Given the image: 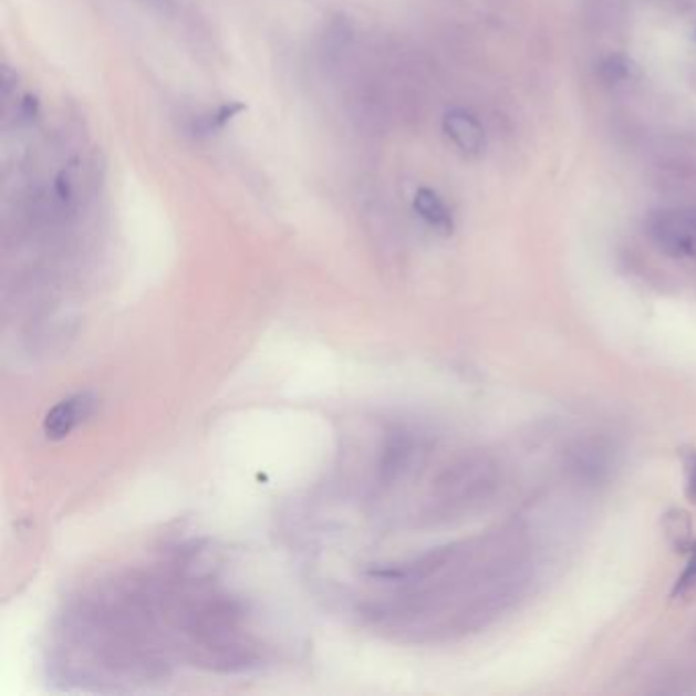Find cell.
I'll use <instances>...</instances> for the list:
<instances>
[{"instance_id":"1","label":"cell","mask_w":696,"mask_h":696,"mask_svg":"<svg viewBox=\"0 0 696 696\" xmlns=\"http://www.w3.org/2000/svg\"><path fill=\"white\" fill-rule=\"evenodd\" d=\"M659 251L674 260L696 256V210H659L647 224Z\"/></svg>"},{"instance_id":"2","label":"cell","mask_w":696,"mask_h":696,"mask_svg":"<svg viewBox=\"0 0 696 696\" xmlns=\"http://www.w3.org/2000/svg\"><path fill=\"white\" fill-rule=\"evenodd\" d=\"M492 482V466L485 458L464 460L449 468L437 482L439 502H468Z\"/></svg>"},{"instance_id":"3","label":"cell","mask_w":696,"mask_h":696,"mask_svg":"<svg viewBox=\"0 0 696 696\" xmlns=\"http://www.w3.org/2000/svg\"><path fill=\"white\" fill-rule=\"evenodd\" d=\"M420 442L407 432H395L388 435L386 444L382 447L381 461H378V482L381 487H391L405 478L413 466L419 461Z\"/></svg>"},{"instance_id":"4","label":"cell","mask_w":696,"mask_h":696,"mask_svg":"<svg viewBox=\"0 0 696 696\" xmlns=\"http://www.w3.org/2000/svg\"><path fill=\"white\" fill-rule=\"evenodd\" d=\"M442 129L447 139L460 149L468 158H478L487 149V132L480 118L470 113L468 108H449L442 118Z\"/></svg>"},{"instance_id":"5","label":"cell","mask_w":696,"mask_h":696,"mask_svg":"<svg viewBox=\"0 0 696 696\" xmlns=\"http://www.w3.org/2000/svg\"><path fill=\"white\" fill-rule=\"evenodd\" d=\"M93 396L89 393H80L60 401L55 407L48 411L43 419V434L52 442L66 439L67 435L93 413Z\"/></svg>"},{"instance_id":"6","label":"cell","mask_w":696,"mask_h":696,"mask_svg":"<svg viewBox=\"0 0 696 696\" xmlns=\"http://www.w3.org/2000/svg\"><path fill=\"white\" fill-rule=\"evenodd\" d=\"M413 210L417 212L423 224L432 227L435 233L449 237L456 229L454 215L446 205V200L439 197V193H435L429 186H420L419 190L413 197Z\"/></svg>"},{"instance_id":"7","label":"cell","mask_w":696,"mask_h":696,"mask_svg":"<svg viewBox=\"0 0 696 696\" xmlns=\"http://www.w3.org/2000/svg\"><path fill=\"white\" fill-rule=\"evenodd\" d=\"M248 106L239 101H227L221 105L209 108L205 113H200L197 117L193 118L190 123V132L195 137H212L217 133L224 132L225 127L239 117Z\"/></svg>"},{"instance_id":"8","label":"cell","mask_w":696,"mask_h":696,"mask_svg":"<svg viewBox=\"0 0 696 696\" xmlns=\"http://www.w3.org/2000/svg\"><path fill=\"white\" fill-rule=\"evenodd\" d=\"M596 72L604 84H623V82L635 79L640 70L627 53L617 52L604 55L596 66Z\"/></svg>"},{"instance_id":"9","label":"cell","mask_w":696,"mask_h":696,"mask_svg":"<svg viewBox=\"0 0 696 696\" xmlns=\"http://www.w3.org/2000/svg\"><path fill=\"white\" fill-rule=\"evenodd\" d=\"M664 526H666V533L672 541V546L676 550H683L688 552L693 546H695V539H693V527H690V519L684 511H672L666 515L664 519Z\"/></svg>"},{"instance_id":"10","label":"cell","mask_w":696,"mask_h":696,"mask_svg":"<svg viewBox=\"0 0 696 696\" xmlns=\"http://www.w3.org/2000/svg\"><path fill=\"white\" fill-rule=\"evenodd\" d=\"M696 594V541L695 546L688 550V562L684 568L681 579L674 582V589H672V599L674 601H684L688 596Z\"/></svg>"},{"instance_id":"11","label":"cell","mask_w":696,"mask_h":696,"mask_svg":"<svg viewBox=\"0 0 696 696\" xmlns=\"http://www.w3.org/2000/svg\"><path fill=\"white\" fill-rule=\"evenodd\" d=\"M684 480H686V497L690 502H696V451L688 449L683 454Z\"/></svg>"},{"instance_id":"12","label":"cell","mask_w":696,"mask_h":696,"mask_svg":"<svg viewBox=\"0 0 696 696\" xmlns=\"http://www.w3.org/2000/svg\"><path fill=\"white\" fill-rule=\"evenodd\" d=\"M145 4H149V7H154V9H158L162 13H168L172 11V7H174V0H144Z\"/></svg>"}]
</instances>
